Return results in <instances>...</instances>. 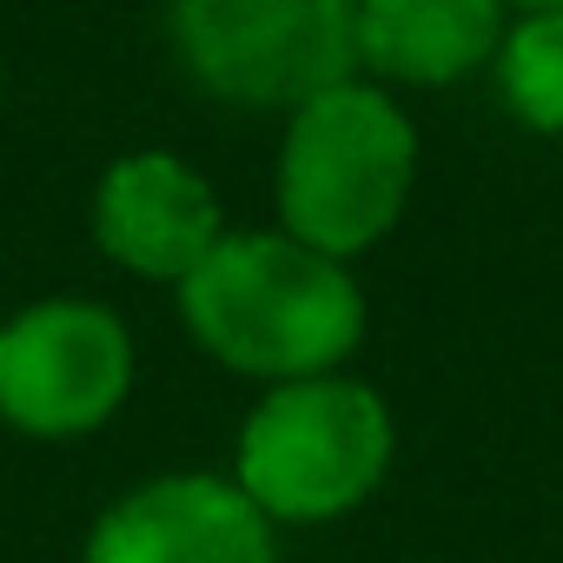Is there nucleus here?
Listing matches in <instances>:
<instances>
[{
    "label": "nucleus",
    "instance_id": "3",
    "mask_svg": "<svg viewBox=\"0 0 563 563\" xmlns=\"http://www.w3.org/2000/svg\"><path fill=\"white\" fill-rule=\"evenodd\" d=\"M391 411L352 378L272 385L232 451V484L265 510V523H332L352 517L391 471Z\"/></svg>",
    "mask_w": 563,
    "mask_h": 563
},
{
    "label": "nucleus",
    "instance_id": "10",
    "mask_svg": "<svg viewBox=\"0 0 563 563\" xmlns=\"http://www.w3.org/2000/svg\"><path fill=\"white\" fill-rule=\"evenodd\" d=\"M504 8H523V14H563V0H504Z\"/></svg>",
    "mask_w": 563,
    "mask_h": 563
},
{
    "label": "nucleus",
    "instance_id": "8",
    "mask_svg": "<svg viewBox=\"0 0 563 563\" xmlns=\"http://www.w3.org/2000/svg\"><path fill=\"white\" fill-rule=\"evenodd\" d=\"M504 0H358V67L405 87H451L497 60Z\"/></svg>",
    "mask_w": 563,
    "mask_h": 563
},
{
    "label": "nucleus",
    "instance_id": "4",
    "mask_svg": "<svg viewBox=\"0 0 563 563\" xmlns=\"http://www.w3.org/2000/svg\"><path fill=\"white\" fill-rule=\"evenodd\" d=\"M358 0H173V47L199 93L232 107H286L352 80Z\"/></svg>",
    "mask_w": 563,
    "mask_h": 563
},
{
    "label": "nucleus",
    "instance_id": "1",
    "mask_svg": "<svg viewBox=\"0 0 563 563\" xmlns=\"http://www.w3.org/2000/svg\"><path fill=\"white\" fill-rule=\"evenodd\" d=\"M179 319L219 365L245 378H332L365 339V292L345 258L278 232H225L186 278Z\"/></svg>",
    "mask_w": 563,
    "mask_h": 563
},
{
    "label": "nucleus",
    "instance_id": "2",
    "mask_svg": "<svg viewBox=\"0 0 563 563\" xmlns=\"http://www.w3.org/2000/svg\"><path fill=\"white\" fill-rule=\"evenodd\" d=\"M418 179V133L405 107L372 87L345 80L319 100H306L278 146V219L286 232L325 258L372 252Z\"/></svg>",
    "mask_w": 563,
    "mask_h": 563
},
{
    "label": "nucleus",
    "instance_id": "7",
    "mask_svg": "<svg viewBox=\"0 0 563 563\" xmlns=\"http://www.w3.org/2000/svg\"><path fill=\"white\" fill-rule=\"evenodd\" d=\"M219 239V199L179 153H126L93 186V245L140 278L179 286Z\"/></svg>",
    "mask_w": 563,
    "mask_h": 563
},
{
    "label": "nucleus",
    "instance_id": "6",
    "mask_svg": "<svg viewBox=\"0 0 563 563\" xmlns=\"http://www.w3.org/2000/svg\"><path fill=\"white\" fill-rule=\"evenodd\" d=\"M80 563H278L265 510L206 471L126 490L87 537Z\"/></svg>",
    "mask_w": 563,
    "mask_h": 563
},
{
    "label": "nucleus",
    "instance_id": "9",
    "mask_svg": "<svg viewBox=\"0 0 563 563\" xmlns=\"http://www.w3.org/2000/svg\"><path fill=\"white\" fill-rule=\"evenodd\" d=\"M497 93L517 126L563 140V14H523L504 27Z\"/></svg>",
    "mask_w": 563,
    "mask_h": 563
},
{
    "label": "nucleus",
    "instance_id": "5",
    "mask_svg": "<svg viewBox=\"0 0 563 563\" xmlns=\"http://www.w3.org/2000/svg\"><path fill=\"white\" fill-rule=\"evenodd\" d=\"M133 339L93 299H41L0 325V424L80 438L126 405Z\"/></svg>",
    "mask_w": 563,
    "mask_h": 563
}]
</instances>
